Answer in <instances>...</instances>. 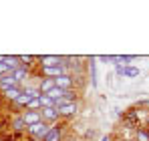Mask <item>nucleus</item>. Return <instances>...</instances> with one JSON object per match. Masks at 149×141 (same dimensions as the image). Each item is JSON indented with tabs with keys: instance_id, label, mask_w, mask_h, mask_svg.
Returning a JSON list of instances; mask_svg holds the SVG:
<instances>
[{
	"instance_id": "23",
	"label": "nucleus",
	"mask_w": 149,
	"mask_h": 141,
	"mask_svg": "<svg viewBox=\"0 0 149 141\" xmlns=\"http://www.w3.org/2000/svg\"><path fill=\"white\" fill-rule=\"evenodd\" d=\"M147 127H149V113H147Z\"/></svg>"
},
{
	"instance_id": "11",
	"label": "nucleus",
	"mask_w": 149,
	"mask_h": 141,
	"mask_svg": "<svg viewBox=\"0 0 149 141\" xmlns=\"http://www.w3.org/2000/svg\"><path fill=\"white\" fill-rule=\"evenodd\" d=\"M10 127H12V131H14V133H22V131H26V123H24V119H22L20 113L10 121Z\"/></svg>"
},
{
	"instance_id": "9",
	"label": "nucleus",
	"mask_w": 149,
	"mask_h": 141,
	"mask_svg": "<svg viewBox=\"0 0 149 141\" xmlns=\"http://www.w3.org/2000/svg\"><path fill=\"white\" fill-rule=\"evenodd\" d=\"M40 75L47 77V79H56L61 75H67V73H65V69L61 65H56V67H49V69H40Z\"/></svg>"
},
{
	"instance_id": "22",
	"label": "nucleus",
	"mask_w": 149,
	"mask_h": 141,
	"mask_svg": "<svg viewBox=\"0 0 149 141\" xmlns=\"http://www.w3.org/2000/svg\"><path fill=\"white\" fill-rule=\"evenodd\" d=\"M2 61H4V54H0V63H2Z\"/></svg>"
},
{
	"instance_id": "10",
	"label": "nucleus",
	"mask_w": 149,
	"mask_h": 141,
	"mask_svg": "<svg viewBox=\"0 0 149 141\" xmlns=\"http://www.w3.org/2000/svg\"><path fill=\"white\" fill-rule=\"evenodd\" d=\"M61 139H63V129H61V125H52L50 131L47 133V137L42 141H61Z\"/></svg>"
},
{
	"instance_id": "2",
	"label": "nucleus",
	"mask_w": 149,
	"mask_h": 141,
	"mask_svg": "<svg viewBox=\"0 0 149 141\" xmlns=\"http://www.w3.org/2000/svg\"><path fill=\"white\" fill-rule=\"evenodd\" d=\"M36 61H38L40 69H49V67L61 65L63 63V57H58V54H42V57H36Z\"/></svg>"
},
{
	"instance_id": "19",
	"label": "nucleus",
	"mask_w": 149,
	"mask_h": 141,
	"mask_svg": "<svg viewBox=\"0 0 149 141\" xmlns=\"http://www.w3.org/2000/svg\"><path fill=\"white\" fill-rule=\"evenodd\" d=\"M123 77H129V79H133V77H139V69L137 67H123Z\"/></svg>"
},
{
	"instance_id": "15",
	"label": "nucleus",
	"mask_w": 149,
	"mask_h": 141,
	"mask_svg": "<svg viewBox=\"0 0 149 141\" xmlns=\"http://www.w3.org/2000/svg\"><path fill=\"white\" fill-rule=\"evenodd\" d=\"M22 93H26L30 99H38V97L42 95L40 91H38V87H36V85H32V87H30V85H24V87H22Z\"/></svg>"
},
{
	"instance_id": "5",
	"label": "nucleus",
	"mask_w": 149,
	"mask_h": 141,
	"mask_svg": "<svg viewBox=\"0 0 149 141\" xmlns=\"http://www.w3.org/2000/svg\"><path fill=\"white\" fill-rule=\"evenodd\" d=\"M54 83H56V87H61V89H65V91H73L74 75H61V77L54 79Z\"/></svg>"
},
{
	"instance_id": "25",
	"label": "nucleus",
	"mask_w": 149,
	"mask_h": 141,
	"mask_svg": "<svg viewBox=\"0 0 149 141\" xmlns=\"http://www.w3.org/2000/svg\"><path fill=\"white\" fill-rule=\"evenodd\" d=\"M0 81H2V75H0Z\"/></svg>"
},
{
	"instance_id": "14",
	"label": "nucleus",
	"mask_w": 149,
	"mask_h": 141,
	"mask_svg": "<svg viewBox=\"0 0 149 141\" xmlns=\"http://www.w3.org/2000/svg\"><path fill=\"white\" fill-rule=\"evenodd\" d=\"M133 133H135V141H149V129L147 127H141L139 125Z\"/></svg>"
},
{
	"instance_id": "18",
	"label": "nucleus",
	"mask_w": 149,
	"mask_h": 141,
	"mask_svg": "<svg viewBox=\"0 0 149 141\" xmlns=\"http://www.w3.org/2000/svg\"><path fill=\"white\" fill-rule=\"evenodd\" d=\"M97 59H91V85L97 89Z\"/></svg>"
},
{
	"instance_id": "12",
	"label": "nucleus",
	"mask_w": 149,
	"mask_h": 141,
	"mask_svg": "<svg viewBox=\"0 0 149 141\" xmlns=\"http://www.w3.org/2000/svg\"><path fill=\"white\" fill-rule=\"evenodd\" d=\"M20 93H22V85H16V87H12V89H6L2 95H4L6 101H12V103H14V101L20 97Z\"/></svg>"
},
{
	"instance_id": "24",
	"label": "nucleus",
	"mask_w": 149,
	"mask_h": 141,
	"mask_svg": "<svg viewBox=\"0 0 149 141\" xmlns=\"http://www.w3.org/2000/svg\"><path fill=\"white\" fill-rule=\"evenodd\" d=\"M101 141H109V139H107V137H103V139H101Z\"/></svg>"
},
{
	"instance_id": "16",
	"label": "nucleus",
	"mask_w": 149,
	"mask_h": 141,
	"mask_svg": "<svg viewBox=\"0 0 149 141\" xmlns=\"http://www.w3.org/2000/svg\"><path fill=\"white\" fill-rule=\"evenodd\" d=\"M4 63L10 67V70H14V69H18L22 63H20V57H8V54H4Z\"/></svg>"
},
{
	"instance_id": "6",
	"label": "nucleus",
	"mask_w": 149,
	"mask_h": 141,
	"mask_svg": "<svg viewBox=\"0 0 149 141\" xmlns=\"http://www.w3.org/2000/svg\"><path fill=\"white\" fill-rule=\"evenodd\" d=\"M56 111L61 113V117H74L77 111H79V103H77V101H73V103H65V105H61Z\"/></svg>"
},
{
	"instance_id": "4",
	"label": "nucleus",
	"mask_w": 149,
	"mask_h": 141,
	"mask_svg": "<svg viewBox=\"0 0 149 141\" xmlns=\"http://www.w3.org/2000/svg\"><path fill=\"white\" fill-rule=\"evenodd\" d=\"M40 115H42V121H45V123H49V125H54V123H58V119H61V113H58L54 107L40 109Z\"/></svg>"
},
{
	"instance_id": "7",
	"label": "nucleus",
	"mask_w": 149,
	"mask_h": 141,
	"mask_svg": "<svg viewBox=\"0 0 149 141\" xmlns=\"http://www.w3.org/2000/svg\"><path fill=\"white\" fill-rule=\"evenodd\" d=\"M20 115L24 119L26 127L28 125H34V123H40L42 121V115H40V111H20Z\"/></svg>"
},
{
	"instance_id": "20",
	"label": "nucleus",
	"mask_w": 149,
	"mask_h": 141,
	"mask_svg": "<svg viewBox=\"0 0 149 141\" xmlns=\"http://www.w3.org/2000/svg\"><path fill=\"white\" fill-rule=\"evenodd\" d=\"M24 111H40V101L38 99H30V103L26 105Z\"/></svg>"
},
{
	"instance_id": "13",
	"label": "nucleus",
	"mask_w": 149,
	"mask_h": 141,
	"mask_svg": "<svg viewBox=\"0 0 149 141\" xmlns=\"http://www.w3.org/2000/svg\"><path fill=\"white\" fill-rule=\"evenodd\" d=\"M18 83L14 81V77L12 75H6V77H2V81H0V93H4L6 89H12V87H16Z\"/></svg>"
},
{
	"instance_id": "21",
	"label": "nucleus",
	"mask_w": 149,
	"mask_h": 141,
	"mask_svg": "<svg viewBox=\"0 0 149 141\" xmlns=\"http://www.w3.org/2000/svg\"><path fill=\"white\" fill-rule=\"evenodd\" d=\"M10 73H12V70H10V67L2 61V63H0V75H2V77H6V75H10Z\"/></svg>"
},
{
	"instance_id": "1",
	"label": "nucleus",
	"mask_w": 149,
	"mask_h": 141,
	"mask_svg": "<svg viewBox=\"0 0 149 141\" xmlns=\"http://www.w3.org/2000/svg\"><path fill=\"white\" fill-rule=\"evenodd\" d=\"M50 127H52V125L45 123V121H40V123L28 125V127H26V133H28V135H30L34 141H42L45 137H47V133L50 131Z\"/></svg>"
},
{
	"instance_id": "17",
	"label": "nucleus",
	"mask_w": 149,
	"mask_h": 141,
	"mask_svg": "<svg viewBox=\"0 0 149 141\" xmlns=\"http://www.w3.org/2000/svg\"><path fill=\"white\" fill-rule=\"evenodd\" d=\"M65 95H67V91L65 89H61V87H54L52 91H50L47 97H50L52 101H58V99H65Z\"/></svg>"
},
{
	"instance_id": "3",
	"label": "nucleus",
	"mask_w": 149,
	"mask_h": 141,
	"mask_svg": "<svg viewBox=\"0 0 149 141\" xmlns=\"http://www.w3.org/2000/svg\"><path fill=\"white\" fill-rule=\"evenodd\" d=\"M12 77H14V81L18 83V85H22L24 87V81H28V77H30V67H26V65H20L18 69H14L10 73Z\"/></svg>"
},
{
	"instance_id": "8",
	"label": "nucleus",
	"mask_w": 149,
	"mask_h": 141,
	"mask_svg": "<svg viewBox=\"0 0 149 141\" xmlns=\"http://www.w3.org/2000/svg\"><path fill=\"white\" fill-rule=\"evenodd\" d=\"M36 87H38V91L42 95H49L54 87H56V83H54V79H47V77H42L38 83H36Z\"/></svg>"
}]
</instances>
